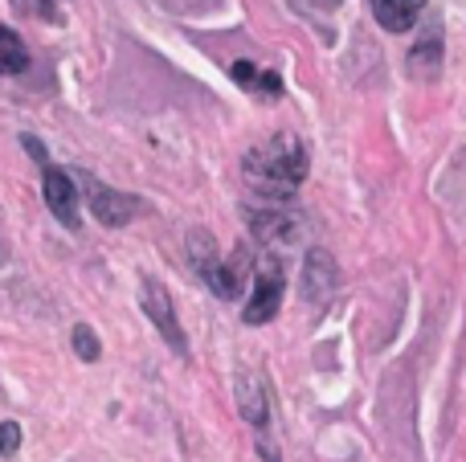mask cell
Segmentation results:
<instances>
[{"mask_svg":"<svg viewBox=\"0 0 466 462\" xmlns=\"http://www.w3.org/2000/svg\"><path fill=\"white\" fill-rule=\"evenodd\" d=\"M241 172L262 196H290L307 180V147L295 131H279V136L254 144L241 156Z\"/></svg>","mask_w":466,"mask_h":462,"instance_id":"6da1fadb","label":"cell"},{"mask_svg":"<svg viewBox=\"0 0 466 462\" xmlns=\"http://www.w3.org/2000/svg\"><path fill=\"white\" fill-rule=\"evenodd\" d=\"M188 258H193L197 278H201V283H209V291L218 295V299H238V295L246 291V278L254 275L249 254L238 250L233 258H221L218 246H213V237L201 234V229L188 237Z\"/></svg>","mask_w":466,"mask_h":462,"instance_id":"7a4b0ae2","label":"cell"},{"mask_svg":"<svg viewBox=\"0 0 466 462\" xmlns=\"http://www.w3.org/2000/svg\"><path fill=\"white\" fill-rule=\"evenodd\" d=\"M249 234L262 246H295L303 237V213L290 205V196L274 201V196H262V205H249L246 209Z\"/></svg>","mask_w":466,"mask_h":462,"instance_id":"3957f363","label":"cell"},{"mask_svg":"<svg viewBox=\"0 0 466 462\" xmlns=\"http://www.w3.org/2000/svg\"><path fill=\"white\" fill-rule=\"evenodd\" d=\"M282 291H287V275H282L279 258H258L254 262V286H249V299L241 307L246 324H270L282 307Z\"/></svg>","mask_w":466,"mask_h":462,"instance_id":"277c9868","label":"cell"},{"mask_svg":"<svg viewBox=\"0 0 466 462\" xmlns=\"http://www.w3.org/2000/svg\"><path fill=\"white\" fill-rule=\"evenodd\" d=\"M139 307H144V316L156 324V332L168 340V348L188 357V344H185V332H180V319H177V307H172L168 286L156 283V278H144V286H139Z\"/></svg>","mask_w":466,"mask_h":462,"instance_id":"5b68a950","label":"cell"},{"mask_svg":"<svg viewBox=\"0 0 466 462\" xmlns=\"http://www.w3.org/2000/svg\"><path fill=\"white\" fill-rule=\"evenodd\" d=\"M82 193H86V205L95 209V217L103 221V226H111V229L127 226V221L139 213L136 196L119 193V188H106L103 180H95V176H82Z\"/></svg>","mask_w":466,"mask_h":462,"instance_id":"8992f818","label":"cell"},{"mask_svg":"<svg viewBox=\"0 0 466 462\" xmlns=\"http://www.w3.org/2000/svg\"><path fill=\"white\" fill-rule=\"evenodd\" d=\"M41 168H46L41 193H46L49 213H54L66 229H78V188H74V180L66 176L62 168H54V164H41Z\"/></svg>","mask_w":466,"mask_h":462,"instance_id":"52a82bcc","label":"cell"},{"mask_svg":"<svg viewBox=\"0 0 466 462\" xmlns=\"http://www.w3.org/2000/svg\"><path fill=\"white\" fill-rule=\"evenodd\" d=\"M238 414L254 430H266V422H270V389H266V377L254 368L238 373Z\"/></svg>","mask_w":466,"mask_h":462,"instance_id":"ba28073f","label":"cell"},{"mask_svg":"<svg viewBox=\"0 0 466 462\" xmlns=\"http://www.w3.org/2000/svg\"><path fill=\"white\" fill-rule=\"evenodd\" d=\"M372 16L389 33H410L426 13V0H369Z\"/></svg>","mask_w":466,"mask_h":462,"instance_id":"9c48e42d","label":"cell"},{"mask_svg":"<svg viewBox=\"0 0 466 462\" xmlns=\"http://www.w3.org/2000/svg\"><path fill=\"white\" fill-rule=\"evenodd\" d=\"M336 283H339V270L331 266V254H328V250H311V254H307V270H303V291H307V299L328 303L331 291H336Z\"/></svg>","mask_w":466,"mask_h":462,"instance_id":"30bf717a","label":"cell"},{"mask_svg":"<svg viewBox=\"0 0 466 462\" xmlns=\"http://www.w3.org/2000/svg\"><path fill=\"white\" fill-rule=\"evenodd\" d=\"M229 74H233V82H238V86L254 90V95H266V98H279L282 95V78H279V74L262 70V65H254V62H233Z\"/></svg>","mask_w":466,"mask_h":462,"instance_id":"8fae6325","label":"cell"},{"mask_svg":"<svg viewBox=\"0 0 466 462\" xmlns=\"http://www.w3.org/2000/svg\"><path fill=\"white\" fill-rule=\"evenodd\" d=\"M21 70H29V45L8 25H0V74H21Z\"/></svg>","mask_w":466,"mask_h":462,"instance_id":"7c38bea8","label":"cell"},{"mask_svg":"<svg viewBox=\"0 0 466 462\" xmlns=\"http://www.w3.org/2000/svg\"><path fill=\"white\" fill-rule=\"evenodd\" d=\"M410 62H413V65H430V70H438V62H442V37H438V29H430L426 37H421L418 45H413Z\"/></svg>","mask_w":466,"mask_h":462,"instance_id":"4fadbf2b","label":"cell"},{"mask_svg":"<svg viewBox=\"0 0 466 462\" xmlns=\"http://www.w3.org/2000/svg\"><path fill=\"white\" fill-rule=\"evenodd\" d=\"M74 352H78V360H86V365H95L98 352H103V348H98V340H95V332H90L86 324L74 327Z\"/></svg>","mask_w":466,"mask_h":462,"instance_id":"5bb4252c","label":"cell"},{"mask_svg":"<svg viewBox=\"0 0 466 462\" xmlns=\"http://www.w3.org/2000/svg\"><path fill=\"white\" fill-rule=\"evenodd\" d=\"M13 8L25 16H41V21H62V13L49 0H13Z\"/></svg>","mask_w":466,"mask_h":462,"instance_id":"9a60e30c","label":"cell"},{"mask_svg":"<svg viewBox=\"0 0 466 462\" xmlns=\"http://www.w3.org/2000/svg\"><path fill=\"white\" fill-rule=\"evenodd\" d=\"M16 447H21V426H16V422H0V455L13 458Z\"/></svg>","mask_w":466,"mask_h":462,"instance_id":"2e32d148","label":"cell"},{"mask_svg":"<svg viewBox=\"0 0 466 462\" xmlns=\"http://www.w3.org/2000/svg\"><path fill=\"white\" fill-rule=\"evenodd\" d=\"M328 5H336V0H328Z\"/></svg>","mask_w":466,"mask_h":462,"instance_id":"e0dca14e","label":"cell"}]
</instances>
